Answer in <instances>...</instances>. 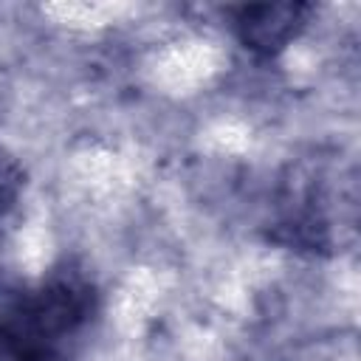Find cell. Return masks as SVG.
<instances>
[{"instance_id": "6da1fadb", "label": "cell", "mask_w": 361, "mask_h": 361, "mask_svg": "<svg viewBox=\"0 0 361 361\" xmlns=\"http://www.w3.org/2000/svg\"><path fill=\"white\" fill-rule=\"evenodd\" d=\"M305 17L307 6L302 3H265L243 8L237 17V28L248 48L274 54L296 37V31L305 25Z\"/></svg>"}, {"instance_id": "7a4b0ae2", "label": "cell", "mask_w": 361, "mask_h": 361, "mask_svg": "<svg viewBox=\"0 0 361 361\" xmlns=\"http://www.w3.org/2000/svg\"><path fill=\"white\" fill-rule=\"evenodd\" d=\"M20 183H23L20 166L14 164V158H8L6 152H0V209H6L17 197Z\"/></svg>"}]
</instances>
